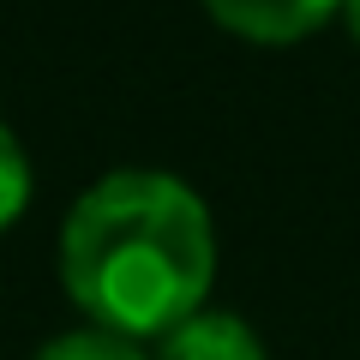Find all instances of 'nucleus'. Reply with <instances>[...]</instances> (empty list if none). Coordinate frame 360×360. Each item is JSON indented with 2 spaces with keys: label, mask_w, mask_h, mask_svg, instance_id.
Returning a JSON list of instances; mask_svg holds the SVG:
<instances>
[{
  "label": "nucleus",
  "mask_w": 360,
  "mask_h": 360,
  "mask_svg": "<svg viewBox=\"0 0 360 360\" xmlns=\"http://www.w3.org/2000/svg\"><path fill=\"white\" fill-rule=\"evenodd\" d=\"M217 240L205 198L174 174L127 168L96 180L60 234L66 295L108 336H168L205 307Z\"/></svg>",
  "instance_id": "1"
},
{
  "label": "nucleus",
  "mask_w": 360,
  "mask_h": 360,
  "mask_svg": "<svg viewBox=\"0 0 360 360\" xmlns=\"http://www.w3.org/2000/svg\"><path fill=\"white\" fill-rule=\"evenodd\" d=\"M205 6L234 30V37L295 42V37H307V30H319L342 0H205Z\"/></svg>",
  "instance_id": "2"
},
{
  "label": "nucleus",
  "mask_w": 360,
  "mask_h": 360,
  "mask_svg": "<svg viewBox=\"0 0 360 360\" xmlns=\"http://www.w3.org/2000/svg\"><path fill=\"white\" fill-rule=\"evenodd\" d=\"M156 360H270V354L234 312H193L162 336Z\"/></svg>",
  "instance_id": "3"
},
{
  "label": "nucleus",
  "mask_w": 360,
  "mask_h": 360,
  "mask_svg": "<svg viewBox=\"0 0 360 360\" xmlns=\"http://www.w3.org/2000/svg\"><path fill=\"white\" fill-rule=\"evenodd\" d=\"M30 205V156L13 132L0 127V229L18 222V210Z\"/></svg>",
  "instance_id": "4"
},
{
  "label": "nucleus",
  "mask_w": 360,
  "mask_h": 360,
  "mask_svg": "<svg viewBox=\"0 0 360 360\" xmlns=\"http://www.w3.org/2000/svg\"><path fill=\"white\" fill-rule=\"evenodd\" d=\"M37 360H144L127 336H108V330H72V336H54Z\"/></svg>",
  "instance_id": "5"
},
{
  "label": "nucleus",
  "mask_w": 360,
  "mask_h": 360,
  "mask_svg": "<svg viewBox=\"0 0 360 360\" xmlns=\"http://www.w3.org/2000/svg\"><path fill=\"white\" fill-rule=\"evenodd\" d=\"M348 25H354V37H360V0H348Z\"/></svg>",
  "instance_id": "6"
}]
</instances>
